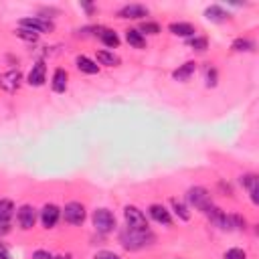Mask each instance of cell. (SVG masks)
I'll return each instance as SVG.
<instances>
[{
    "label": "cell",
    "instance_id": "obj_15",
    "mask_svg": "<svg viewBox=\"0 0 259 259\" xmlns=\"http://www.w3.org/2000/svg\"><path fill=\"white\" fill-rule=\"evenodd\" d=\"M75 63H77V69H79L81 73H87V75H95V73L99 71V65H97L95 61H91L89 57H85V55H79V57L75 59Z\"/></svg>",
    "mask_w": 259,
    "mask_h": 259
},
{
    "label": "cell",
    "instance_id": "obj_2",
    "mask_svg": "<svg viewBox=\"0 0 259 259\" xmlns=\"http://www.w3.org/2000/svg\"><path fill=\"white\" fill-rule=\"evenodd\" d=\"M123 217H125V225H127L130 229H136V231H148V219H146V214H144L138 206L127 204V206L123 208Z\"/></svg>",
    "mask_w": 259,
    "mask_h": 259
},
{
    "label": "cell",
    "instance_id": "obj_8",
    "mask_svg": "<svg viewBox=\"0 0 259 259\" xmlns=\"http://www.w3.org/2000/svg\"><path fill=\"white\" fill-rule=\"evenodd\" d=\"M16 223L22 231H30L36 223V210L30 206V204H22L18 210H16Z\"/></svg>",
    "mask_w": 259,
    "mask_h": 259
},
{
    "label": "cell",
    "instance_id": "obj_29",
    "mask_svg": "<svg viewBox=\"0 0 259 259\" xmlns=\"http://www.w3.org/2000/svg\"><path fill=\"white\" fill-rule=\"evenodd\" d=\"M140 32L144 34V32H148V34H158L160 32V26L156 24V22H144L142 26H140Z\"/></svg>",
    "mask_w": 259,
    "mask_h": 259
},
{
    "label": "cell",
    "instance_id": "obj_3",
    "mask_svg": "<svg viewBox=\"0 0 259 259\" xmlns=\"http://www.w3.org/2000/svg\"><path fill=\"white\" fill-rule=\"evenodd\" d=\"M93 227L99 233H103V235L105 233H111L115 229V217H113V212L107 210V208H97L93 212Z\"/></svg>",
    "mask_w": 259,
    "mask_h": 259
},
{
    "label": "cell",
    "instance_id": "obj_25",
    "mask_svg": "<svg viewBox=\"0 0 259 259\" xmlns=\"http://www.w3.org/2000/svg\"><path fill=\"white\" fill-rule=\"evenodd\" d=\"M188 45L194 49V51H198V53H202V51H206L208 49V40L204 38V36H192V38H188Z\"/></svg>",
    "mask_w": 259,
    "mask_h": 259
},
{
    "label": "cell",
    "instance_id": "obj_11",
    "mask_svg": "<svg viewBox=\"0 0 259 259\" xmlns=\"http://www.w3.org/2000/svg\"><path fill=\"white\" fill-rule=\"evenodd\" d=\"M26 81H28V85H32V87L45 85V81H47V65H45L42 61L34 63L32 69H30V73H28V77H26Z\"/></svg>",
    "mask_w": 259,
    "mask_h": 259
},
{
    "label": "cell",
    "instance_id": "obj_10",
    "mask_svg": "<svg viewBox=\"0 0 259 259\" xmlns=\"http://www.w3.org/2000/svg\"><path fill=\"white\" fill-rule=\"evenodd\" d=\"M59 217H61V208L57 204H45L40 210V223L45 229H53L59 223Z\"/></svg>",
    "mask_w": 259,
    "mask_h": 259
},
{
    "label": "cell",
    "instance_id": "obj_6",
    "mask_svg": "<svg viewBox=\"0 0 259 259\" xmlns=\"http://www.w3.org/2000/svg\"><path fill=\"white\" fill-rule=\"evenodd\" d=\"M63 217H65V221L69 225H83V221H85V206L81 202H77V200H71V202L65 204Z\"/></svg>",
    "mask_w": 259,
    "mask_h": 259
},
{
    "label": "cell",
    "instance_id": "obj_18",
    "mask_svg": "<svg viewBox=\"0 0 259 259\" xmlns=\"http://www.w3.org/2000/svg\"><path fill=\"white\" fill-rule=\"evenodd\" d=\"M125 40L134 47V49H144L146 47V38L138 28H127L125 30Z\"/></svg>",
    "mask_w": 259,
    "mask_h": 259
},
{
    "label": "cell",
    "instance_id": "obj_16",
    "mask_svg": "<svg viewBox=\"0 0 259 259\" xmlns=\"http://www.w3.org/2000/svg\"><path fill=\"white\" fill-rule=\"evenodd\" d=\"M194 71H196V63H194V61H186L184 65H180V67L172 73V77H174L176 81H188Z\"/></svg>",
    "mask_w": 259,
    "mask_h": 259
},
{
    "label": "cell",
    "instance_id": "obj_4",
    "mask_svg": "<svg viewBox=\"0 0 259 259\" xmlns=\"http://www.w3.org/2000/svg\"><path fill=\"white\" fill-rule=\"evenodd\" d=\"M186 198H188V202H190L194 208H198V210H202V212L212 204V202H210V194H208V190H206V188H202V186L188 188Z\"/></svg>",
    "mask_w": 259,
    "mask_h": 259
},
{
    "label": "cell",
    "instance_id": "obj_19",
    "mask_svg": "<svg viewBox=\"0 0 259 259\" xmlns=\"http://www.w3.org/2000/svg\"><path fill=\"white\" fill-rule=\"evenodd\" d=\"M204 16H206L208 20H212V22H225V20L229 18V12H225L221 6L212 4V6H208V8L204 10Z\"/></svg>",
    "mask_w": 259,
    "mask_h": 259
},
{
    "label": "cell",
    "instance_id": "obj_27",
    "mask_svg": "<svg viewBox=\"0 0 259 259\" xmlns=\"http://www.w3.org/2000/svg\"><path fill=\"white\" fill-rule=\"evenodd\" d=\"M204 77H206V87H214L217 85V69L214 67H206L204 69Z\"/></svg>",
    "mask_w": 259,
    "mask_h": 259
},
{
    "label": "cell",
    "instance_id": "obj_24",
    "mask_svg": "<svg viewBox=\"0 0 259 259\" xmlns=\"http://www.w3.org/2000/svg\"><path fill=\"white\" fill-rule=\"evenodd\" d=\"M170 204H172V208H174V212H176L178 219H182V221H188L190 219V212H188V208H186L184 202H180L178 198H172Z\"/></svg>",
    "mask_w": 259,
    "mask_h": 259
},
{
    "label": "cell",
    "instance_id": "obj_7",
    "mask_svg": "<svg viewBox=\"0 0 259 259\" xmlns=\"http://www.w3.org/2000/svg\"><path fill=\"white\" fill-rule=\"evenodd\" d=\"M20 83H22V73L18 69H10V71H6V73L0 75V89L6 91V93L18 91Z\"/></svg>",
    "mask_w": 259,
    "mask_h": 259
},
{
    "label": "cell",
    "instance_id": "obj_31",
    "mask_svg": "<svg viewBox=\"0 0 259 259\" xmlns=\"http://www.w3.org/2000/svg\"><path fill=\"white\" fill-rule=\"evenodd\" d=\"M0 259H12V257H10V253L6 251V247H4L2 243H0Z\"/></svg>",
    "mask_w": 259,
    "mask_h": 259
},
{
    "label": "cell",
    "instance_id": "obj_32",
    "mask_svg": "<svg viewBox=\"0 0 259 259\" xmlns=\"http://www.w3.org/2000/svg\"><path fill=\"white\" fill-rule=\"evenodd\" d=\"M10 229H8V223H0V235H4V233H8Z\"/></svg>",
    "mask_w": 259,
    "mask_h": 259
},
{
    "label": "cell",
    "instance_id": "obj_1",
    "mask_svg": "<svg viewBox=\"0 0 259 259\" xmlns=\"http://www.w3.org/2000/svg\"><path fill=\"white\" fill-rule=\"evenodd\" d=\"M152 241H154V235L150 231H136L130 227H123L119 231V243L127 251H138V249L150 245Z\"/></svg>",
    "mask_w": 259,
    "mask_h": 259
},
{
    "label": "cell",
    "instance_id": "obj_20",
    "mask_svg": "<svg viewBox=\"0 0 259 259\" xmlns=\"http://www.w3.org/2000/svg\"><path fill=\"white\" fill-rule=\"evenodd\" d=\"M99 38H101V42H103L105 47H109V49H117V47H119V36H117V32H113L111 28H101Z\"/></svg>",
    "mask_w": 259,
    "mask_h": 259
},
{
    "label": "cell",
    "instance_id": "obj_12",
    "mask_svg": "<svg viewBox=\"0 0 259 259\" xmlns=\"http://www.w3.org/2000/svg\"><path fill=\"white\" fill-rule=\"evenodd\" d=\"M148 212H150V217H152L156 223H160V225H164V227H170V225H172V217H170V212H168V208H166L164 204H150Z\"/></svg>",
    "mask_w": 259,
    "mask_h": 259
},
{
    "label": "cell",
    "instance_id": "obj_9",
    "mask_svg": "<svg viewBox=\"0 0 259 259\" xmlns=\"http://www.w3.org/2000/svg\"><path fill=\"white\" fill-rule=\"evenodd\" d=\"M150 10L144 6V4H125L117 10V16L119 18H132V20H138V18H144L148 16Z\"/></svg>",
    "mask_w": 259,
    "mask_h": 259
},
{
    "label": "cell",
    "instance_id": "obj_26",
    "mask_svg": "<svg viewBox=\"0 0 259 259\" xmlns=\"http://www.w3.org/2000/svg\"><path fill=\"white\" fill-rule=\"evenodd\" d=\"M14 34H16V36H20V38H22V40H26V42H36V40H38V34H36V32H32V30H28V28H18Z\"/></svg>",
    "mask_w": 259,
    "mask_h": 259
},
{
    "label": "cell",
    "instance_id": "obj_5",
    "mask_svg": "<svg viewBox=\"0 0 259 259\" xmlns=\"http://www.w3.org/2000/svg\"><path fill=\"white\" fill-rule=\"evenodd\" d=\"M18 26L20 28H28V30H32L36 34H42V32H51L53 30V22L47 20V18H42V16H26V18H22L18 22Z\"/></svg>",
    "mask_w": 259,
    "mask_h": 259
},
{
    "label": "cell",
    "instance_id": "obj_22",
    "mask_svg": "<svg viewBox=\"0 0 259 259\" xmlns=\"http://www.w3.org/2000/svg\"><path fill=\"white\" fill-rule=\"evenodd\" d=\"M97 61L99 65H105V67H115L119 63V59L109 51H97Z\"/></svg>",
    "mask_w": 259,
    "mask_h": 259
},
{
    "label": "cell",
    "instance_id": "obj_14",
    "mask_svg": "<svg viewBox=\"0 0 259 259\" xmlns=\"http://www.w3.org/2000/svg\"><path fill=\"white\" fill-rule=\"evenodd\" d=\"M67 79H69L67 71L61 69V67H57L55 73H53V81H51L53 91H55V93H65V89H67Z\"/></svg>",
    "mask_w": 259,
    "mask_h": 259
},
{
    "label": "cell",
    "instance_id": "obj_21",
    "mask_svg": "<svg viewBox=\"0 0 259 259\" xmlns=\"http://www.w3.org/2000/svg\"><path fill=\"white\" fill-rule=\"evenodd\" d=\"M14 214V202L8 198H0V223H8Z\"/></svg>",
    "mask_w": 259,
    "mask_h": 259
},
{
    "label": "cell",
    "instance_id": "obj_33",
    "mask_svg": "<svg viewBox=\"0 0 259 259\" xmlns=\"http://www.w3.org/2000/svg\"><path fill=\"white\" fill-rule=\"evenodd\" d=\"M83 8H85L87 12H93V6H91V4H83Z\"/></svg>",
    "mask_w": 259,
    "mask_h": 259
},
{
    "label": "cell",
    "instance_id": "obj_13",
    "mask_svg": "<svg viewBox=\"0 0 259 259\" xmlns=\"http://www.w3.org/2000/svg\"><path fill=\"white\" fill-rule=\"evenodd\" d=\"M241 184L249 190L251 200L257 204L259 202V196H257V192H259V178H257V174H243L241 176Z\"/></svg>",
    "mask_w": 259,
    "mask_h": 259
},
{
    "label": "cell",
    "instance_id": "obj_28",
    "mask_svg": "<svg viewBox=\"0 0 259 259\" xmlns=\"http://www.w3.org/2000/svg\"><path fill=\"white\" fill-rule=\"evenodd\" d=\"M225 259H247V253L239 247H233V249L225 251Z\"/></svg>",
    "mask_w": 259,
    "mask_h": 259
},
{
    "label": "cell",
    "instance_id": "obj_23",
    "mask_svg": "<svg viewBox=\"0 0 259 259\" xmlns=\"http://www.w3.org/2000/svg\"><path fill=\"white\" fill-rule=\"evenodd\" d=\"M253 49H255V42L251 38H235L233 40V51H237V53H247Z\"/></svg>",
    "mask_w": 259,
    "mask_h": 259
},
{
    "label": "cell",
    "instance_id": "obj_30",
    "mask_svg": "<svg viewBox=\"0 0 259 259\" xmlns=\"http://www.w3.org/2000/svg\"><path fill=\"white\" fill-rule=\"evenodd\" d=\"M93 259H121V257L117 253H113V251H97L93 255Z\"/></svg>",
    "mask_w": 259,
    "mask_h": 259
},
{
    "label": "cell",
    "instance_id": "obj_17",
    "mask_svg": "<svg viewBox=\"0 0 259 259\" xmlns=\"http://www.w3.org/2000/svg\"><path fill=\"white\" fill-rule=\"evenodd\" d=\"M168 30L172 32V34H176V36H194V26L192 24H188V22H172L170 26H168Z\"/></svg>",
    "mask_w": 259,
    "mask_h": 259
}]
</instances>
